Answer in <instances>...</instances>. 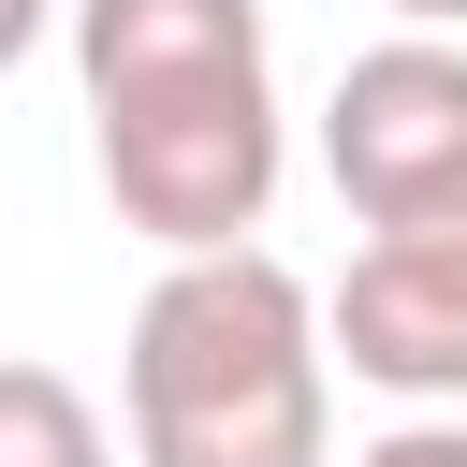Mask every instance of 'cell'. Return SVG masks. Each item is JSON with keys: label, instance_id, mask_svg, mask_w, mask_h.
Here are the masks:
<instances>
[{"label": "cell", "instance_id": "obj_1", "mask_svg": "<svg viewBox=\"0 0 467 467\" xmlns=\"http://www.w3.org/2000/svg\"><path fill=\"white\" fill-rule=\"evenodd\" d=\"M88 161L146 248H248L277 204V58L263 0H73Z\"/></svg>", "mask_w": 467, "mask_h": 467}, {"label": "cell", "instance_id": "obj_2", "mask_svg": "<svg viewBox=\"0 0 467 467\" xmlns=\"http://www.w3.org/2000/svg\"><path fill=\"white\" fill-rule=\"evenodd\" d=\"M131 467H336V321L277 248H175L117 350Z\"/></svg>", "mask_w": 467, "mask_h": 467}, {"label": "cell", "instance_id": "obj_3", "mask_svg": "<svg viewBox=\"0 0 467 467\" xmlns=\"http://www.w3.org/2000/svg\"><path fill=\"white\" fill-rule=\"evenodd\" d=\"M321 175L365 234L467 219V29H394L321 102Z\"/></svg>", "mask_w": 467, "mask_h": 467}, {"label": "cell", "instance_id": "obj_4", "mask_svg": "<svg viewBox=\"0 0 467 467\" xmlns=\"http://www.w3.org/2000/svg\"><path fill=\"white\" fill-rule=\"evenodd\" d=\"M336 321V365L409 394V409H467V219H423V234H365L350 277L321 292Z\"/></svg>", "mask_w": 467, "mask_h": 467}, {"label": "cell", "instance_id": "obj_5", "mask_svg": "<svg viewBox=\"0 0 467 467\" xmlns=\"http://www.w3.org/2000/svg\"><path fill=\"white\" fill-rule=\"evenodd\" d=\"M0 467H117V438H102V409L29 350V365H0Z\"/></svg>", "mask_w": 467, "mask_h": 467}, {"label": "cell", "instance_id": "obj_6", "mask_svg": "<svg viewBox=\"0 0 467 467\" xmlns=\"http://www.w3.org/2000/svg\"><path fill=\"white\" fill-rule=\"evenodd\" d=\"M350 467H467V409H409L394 438H365Z\"/></svg>", "mask_w": 467, "mask_h": 467}, {"label": "cell", "instance_id": "obj_7", "mask_svg": "<svg viewBox=\"0 0 467 467\" xmlns=\"http://www.w3.org/2000/svg\"><path fill=\"white\" fill-rule=\"evenodd\" d=\"M394 29H467V0H379Z\"/></svg>", "mask_w": 467, "mask_h": 467}]
</instances>
